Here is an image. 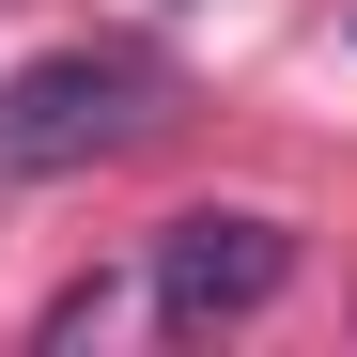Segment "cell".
<instances>
[{
    "mask_svg": "<svg viewBox=\"0 0 357 357\" xmlns=\"http://www.w3.org/2000/svg\"><path fill=\"white\" fill-rule=\"evenodd\" d=\"M140 295H155V326H171V342L249 326V311H280V295H295V233H280L264 202H202V218H171V233H155Z\"/></svg>",
    "mask_w": 357,
    "mask_h": 357,
    "instance_id": "obj_2",
    "label": "cell"
},
{
    "mask_svg": "<svg viewBox=\"0 0 357 357\" xmlns=\"http://www.w3.org/2000/svg\"><path fill=\"white\" fill-rule=\"evenodd\" d=\"M155 109H171V63H155V47H125V31L47 47V63H16V78H0V187H47V171L125 155Z\"/></svg>",
    "mask_w": 357,
    "mask_h": 357,
    "instance_id": "obj_1",
    "label": "cell"
}]
</instances>
